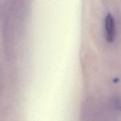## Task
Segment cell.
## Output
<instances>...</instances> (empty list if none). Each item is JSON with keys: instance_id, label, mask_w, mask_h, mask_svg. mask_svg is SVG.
<instances>
[{"instance_id": "obj_1", "label": "cell", "mask_w": 121, "mask_h": 121, "mask_svg": "<svg viewBox=\"0 0 121 121\" xmlns=\"http://www.w3.org/2000/svg\"><path fill=\"white\" fill-rule=\"evenodd\" d=\"M106 39L108 42H113L115 35V26L113 16L111 14H108L105 21Z\"/></svg>"}]
</instances>
